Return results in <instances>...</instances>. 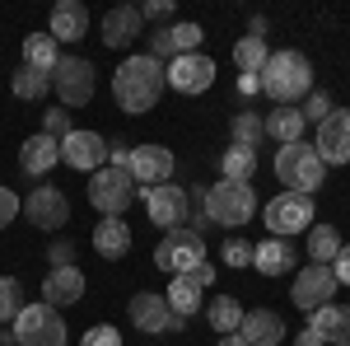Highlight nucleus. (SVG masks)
<instances>
[{
    "instance_id": "1",
    "label": "nucleus",
    "mask_w": 350,
    "mask_h": 346,
    "mask_svg": "<svg viewBox=\"0 0 350 346\" xmlns=\"http://www.w3.org/2000/svg\"><path fill=\"white\" fill-rule=\"evenodd\" d=\"M163 89H168V84H163V66L145 52L126 56V61L112 71V103L122 108V112H131V117L150 112V108L163 99Z\"/></svg>"
},
{
    "instance_id": "2",
    "label": "nucleus",
    "mask_w": 350,
    "mask_h": 346,
    "mask_svg": "<svg viewBox=\"0 0 350 346\" xmlns=\"http://www.w3.org/2000/svg\"><path fill=\"white\" fill-rule=\"evenodd\" d=\"M257 84H262V94H267L275 108H299L318 89V84H313V61L304 52H295V47L271 52L267 66H262V75H257Z\"/></svg>"
},
{
    "instance_id": "3",
    "label": "nucleus",
    "mask_w": 350,
    "mask_h": 346,
    "mask_svg": "<svg viewBox=\"0 0 350 346\" xmlns=\"http://www.w3.org/2000/svg\"><path fill=\"white\" fill-rule=\"evenodd\" d=\"M275 178L285 183V192H304L313 197L327 183V164L313 150V140H295V145H280L275 150Z\"/></svg>"
},
{
    "instance_id": "4",
    "label": "nucleus",
    "mask_w": 350,
    "mask_h": 346,
    "mask_svg": "<svg viewBox=\"0 0 350 346\" xmlns=\"http://www.w3.org/2000/svg\"><path fill=\"white\" fill-rule=\"evenodd\" d=\"M252 215H257V192L252 183H211L206 187V220L219 225V230H243V225H252Z\"/></svg>"
},
{
    "instance_id": "5",
    "label": "nucleus",
    "mask_w": 350,
    "mask_h": 346,
    "mask_svg": "<svg viewBox=\"0 0 350 346\" xmlns=\"http://www.w3.org/2000/svg\"><path fill=\"white\" fill-rule=\"evenodd\" d=\"M140 201V187H135L131 169H117V164H103L98 173H89V206L103 215H122Z\"/></svg>"
},
{
    "instance_id": "6",
    "label": "nucleus",
    "mask_w": 350,
    "mask_h": 346,
    "mask_svg": "<svg viewBox=\"0 0 350 346\" xmlns=\"http://www.w3.org/2000/svg\"><path fill=\"white\" fill-rule=\"evenodd\" d=\"M66 319L56 314L52 304H24L19 309V319L10 323V342L14 346H66Z\"/></svg>"
},
{
    "instance_id": "7",
    "label": "nucleus",
    "mask_w": 350,
    "mask_h": 346,
    "mask_svg": "<svg viewBox=\"0 0 350 346\" xmlns=\"http://www.w3.org/2000/svg\"><path fill=\"white\" fill-rule=\"evenodd\" d=\"M262 220H267L271 239H295L299 230H313L318 225V201L304 197V192H280L262 206Z\"/></svg>"
},
{
    "instance_id": "8",
    "label": "nucleus",
    "mask_w": 350,
    "mask_h": 346,
    "mask_svg": "<svg viewBox=\"0 0 350 346\" xmlns=\"http://www.w3.org/2000/svg\"><path fill=\"white\" fill-rule=\"evenodd\" d=\"M52 89H56V99H61L66 112H70V108H84L94 99V89H98L94 61H89V56H66L61 52V61H56V71H52Z\"/></svg>"
},
{
    "instance_id": "9",
    "label": "nucleus",
    "mask_w": 350,
    "mask_h": 346,
    "mask_svg": "<svg viewBox=\"0 0 350 346\" xmlns=\"http://www.w3.org/2000/svg\"><path fill=\"white\" fill-rule=\"evenodd\" d=\"M201 262H206V234L168 230V234L154 243V267L168 271V276H191Z\"/></svg>"
},
{
    "instance_id": "10",
    "label": "nucleus",
    "mask_w": 350,
    "mask_h": 346,
    "mask_svg": "<svg viewBox=\"0 0 350 346\" xmlns=\"http://www.w3.org/2000/svg\"><path fill=\"white\" fill-rule=\"evenodd\" d=\"M126 314H131V328H135V332H145V337H163V332H187V319H173L168 299H163V295H154V291L131 295Z\"/></svg>"
},
{
    "instance_id": "11",
    "label": "nucleus",
    "mask_w": 350,
    "mask_h": 346,
    "mask_svg": "<svg viewBox=\"0 0 350 346\" xmlns=\"http://www.w3.org/2000/svg\"><path fill=\"white\" fill-rule=\"evenodd\" d=\"M290 299H295L304 314H318L323 304H336V271L323 267V262L299 267L295 286H290Z\"/></svg>"
},
{
    "instance_id": "12",
    "label": "nucleus",
    "mask_w": 350,
    "mask_h": 346,
    "mask_svg": "<svg viewBox=\"0 0 350 346\" xmlns=\"http://www.w3.org/2000/svg\"><path fill=\"white\" fill-rule=\"evenodd\" d=\"M24 215L38 225V230H47V234H61L66 225H70V197L61 192V187L52 183H42V187H33L24 197Z\"/></svg>"
},
{
    "instance_id": "13",
    "label": "nucleus",
    "mask_w": 350,
    "mask_h": 346,
    "mask_svg": "<svg viewBox=\"0 0 350 346\" xmlns=\"http://www.w3.org/2000/svg\"><path fill=\"white\" fill-rule=\"evenodd\" d=\"M140 201H145V211H150V225H159L163 234L187 225V187H178V183L145 187V192H140Z\"/></svg>"
},
{
    "instance_id": "14",
    "label": "nucleus",
    "mask_w": 350,
    "mask_h": 346,
    "mask_svg": "<svg viewBox=\"0 0 350 346\" xmlns=\"http://www.w3.org/2000/svg\"><path fill=\"white\" fill-rule=\"evenodd\" d=\"M163 84L173 94H206L215 84V61L206 52H191V56H173L163 66Z\"/></svg>"
},
{
    "instance_id": "15",
    "label": "nucleus",
    "mask_w": 350,
    "mask_h": 346,
    "mask_svg": "<svg viewBox=\"0 0 350 346\" xmlns=\"http://www.w3.org/2000/svg\"><path fill=\"white\" fill-rule=\"evenodd\" d=\"M173 150L168 145H131V178L135 187L145 192V187H159V183H173Z\"/></svg>"
},
{
    "instance_id": "16",
    "label": "nucleus",
    "mask_w": 350,
    "mask_h": 346,
    "mask_svg": "<svg viewBox=\"0 0 350 346\" xmlns=\"http://www.w3.org/2000/svg\"><path fill=\"white\" fill-rule=\"evenodd\" d=\"M61 164L80 169V173H98L108 164V136L98 132H70L61 140Z\"/></svg>"
},
{
    "instance_id": "17",
    "label": "nucleus",
    "mask_w": 350,
    "mask_h": 346,
    "mask_svg": "<svg viewBox=\"0 0 350 346\" xmlns=\"http://www.w3.org/2000/svg\"><path fill=\"white\" fill-rule=\"evenodd\" d=\"M313 150L323 155L327 169H332V164H350V108H336L323 127H318Z\"/></svg>"
},
{
    "instance_id": "18",
    "label": "nucleus",
    "mask_w": 350,
    "mask_h": 346,
    "mask_svg": "<svg viewBox=\"0 0 350 346\" xmlns=\"http://www.w3.org/2000/svg\"><path fill=\"white\" fill-rule=\"evenodd\" d=\"M84 299V271L80 267H52L42 276V304H52L56 314Z\"/></svg>"
},
{
    "instance_id": "19",
    "label": "nucleus",
    "mask_w": 350,
    "mask_h": 346,
    "mask_svg": "<svg viewBox=\"0 0 350 346\" xmlns=\"http://www.w3.org/2000/svg\"><path fill=\"white\" fill-rule=\"evenodd\" d=\"M239 337L247 346H280L290 332H285V319L275 309H247L239 323Z\"/></svg>"
},
{
    "instance_id": "20",
    "label": "nucleus",
    "mask_w": 350,
    "mask_h": 346,
    "mask_svg": "<svg viewBox=\"0 0 350 346\" xmlns=\"http://www.w3.org/2000/svg\"><path fill=\"white\" fill-rule=\"evenodd\" d=\"M56 164H61V140H52L47 132L28 136L24 145H19V169H24L28 178H47Z\"/></svg>"
},
{
    "instance_id": "21",
    "label": "nucleus",
    "mask_w": 350,
    "mask_h": 346,
    "mask_svg": "<svg viewBox=\"0 0 350 346\" xmlns=\"http://www.w3.org/2000/svg\"><path fill=\"white\" fill-rule=\"evenodd\" d=\"M135 38H145L140 5H112L108 14H103V42L108 47H131Z\"/></svg>"
},
{
    "instance_id": "22",
    "label": "nucleus",
    "mask_w": 350,
    "mask_h": 346,
    "mask_svg": "<svg viewBox=\"0 0 350 346\" xmlns=\"http://www.w3.org/2000/svg\"><path fill=\"white\" fill-rule=\"evenodd\" d=\"M295 262H299L295 239H262V243H252V267H257L262 276H290Z\"/></svg>"
},
{
    "instance_id": "23",
    "label": "nucleus",
    "mask_w": 350,
    "mask_h": 346,
    "mask_svg": "<svg viewBox=\"0 0 350 346\" xmlns=\"http://www.w3.org/2000/svg\"><path fill=\"white\" fill-rule=\"evenodd\" d=\"M131 225L122 220V215H103L98 225H94V253L98 258H108V262H117V258H126L131 253Z\"/></svg>"
},
{
    "instance_id": "24",
    "label": "nucleus",
    "mask_w": 350,
    "mask_h": 346,
    "mask_svg": "<svg viewBox=\"0 0 350 346\" xmlns=\"http://www.w3.org/2000/svg\"><path fill=\"white\" fill-rule=\"evenodd\" d=\"M47 33L56 38V47H61V42H80L84 33H89V10H84L80 0H61L52 10V28H47Z\"/></svg>"
},
{
    "instance_id": "25",
    "label": "nucleus",
    "mask_w": 350,
    "mask_h": 346,
    "mask_svg": "<svg viewBox=\"0 0 350 346\" xmlns=\"http://www.w3.org/2000/svg\"><path fill=\"white\" fill-rule=\"evenodd\" d=\"M201 286L191 281V276H173L168 281V291H163V299H168V309H173V319H191V314H201L206 309V299H201Z\"/></svg>"
},
{
    "instance_id": "26",
    "label": "nucleus",
    "mask_w": 350,
    "mask_h": 346,
    "mask_svg": "<svg viewBox=\"0 0 350 346\" xmlns=\"http://www.w3.org/2000/svg\"><path fill=\"white\" fill-rule=\"evenodd\" d=\"M262 127H267L271 140H280V145H295V140H304V112L299 108H271L267 117H262Z\"/></svg>"
},
{
    "instance_id": "27",
    "label": "nucleus",
    "mask_w": 350,
    "mask_h": 346,
    "mask_svg": "<svg viewBox=\"0 0 350 346\" xmlns=\"http://www.w3.org/2000/svg\"><path fill=\"white\" fill-rule=\"evenodd\" d=\"M56 61H61V47H56L52 33H28V38H24V61H19V66H28V71H42V75H52Z\"/></svg>"
},
{
    "instance_id": "28",
    "label": "nucleus",
    "mask_w": 350,
    "mask_h": 346,
    "mask_svg": "<svg viewBox=\"0 0 350 346\" xmlns=\"http://www.w3.org/2000/svg\"><path fill=\"white\" fill-rule=\"evenodd\" d=\"M243 314H247V309H243L234 295H211V299H206V323L215 328V337H224V332H239Z\"/></svg>"
},
{
    "instance_id": "29",
    "label": "nucleus",
    "mask_w": 350,
    "mask_h": 346,
    "mask_svg": "<svg viewBox=\"0 0 350 346\" xmlns=\"http://www.w3.org/2000/svg\"><path fill=\"white\" fill-rule=\"evenodd\" d=\"M219 178L224 183H252V173H257V150H243V145H229V150H219Z\"/></svg>"
},
{
    "instance_id": "30",
    "label": "nucleus",
    "mask_w": 350,
    "mask_h": 346,
    "mask_svg": "<svg viewBox=\"0 0 350 346\" xmlns=\"http://www.w3.org/2000/svg\"><path fill=\"white\" fill-rule=\"evenodd\" d=\"M341 230L336 225H313L308 230V239H304V248H308V262H323V267H332L336 262V253H341Z\"/></svg>"
},
{
    "instance_id": "31",
    "label": "nucleus",
    "mask_w": 350,
    "mask_h": 346,
    "mask_svg": "<svg viewBox=\"0 0 350 346\" xmlns=\"http://www.w3.org/2000/svg\"><path fill=\"white\" fill-rule=\"evenodd\" d=\"M267 140V127H262V112H234L229 122V145H243V150H257Z\"/></svg>"
},
{
    "instance_id": "32",
    "label": "nucleus",
    "mask_w": 350,
    "mask_h": 346,
    "mask_svg": "<svg viewBox=\"0 0 350 346\" xmlns=\"http://www.w3.org/2000/svg\"><path fill=\"white\" fill-rule=\"evenodd\" d=\"M267 56H271V47H267V38H239L234 42V66H239L243 75H262V66H267Z\"/></svg>"
},
{
    "instance_id": "33",
    "label": "nucleus",
    "mask_w": 350,
    "mask_h": 346,
    "mask_svg": "<svg viewBox=\"0 0 350 346\" xmlns=\"http://www.w3.org/2000/svg\"><path fill=\"white\" fill-rule=\"evenodd\" d=\"M308 323L323 332L327 342H336V337H350V309H346V304H323L318 314H308Z\"/></svg>"
},
{
    "instance_id": "34",
    "label": "nucleus",
    "mask_w": 350,
    "mask_h": 346,
    "mask_svg": "<svg viewBox=\"0 0 350 346\" xmlns=\"http://www.w3.org/2000/svg\"><path fill=\"white\" fill-rule=\"evenodd\" d=\"M10 89H14V99H24V103H38L47 89H52V75H42V71H28L19 66L14 75H10Z\"/></svg>"
},
{
    "instance_id": "35",
    "label": "nucleus",
    "mask_w": 350,
    "mask_h": 346,
    "mask_svg": "<svg viewBox=\"0 0 350 346\" xmlns=\"http://www.w3.org/2000/svg\"><path fill=\"white\" fill-rule=\"evenodd\" d=\"M19 309H24V286L14 276H0V328L19 319Z\"/></svg>"
},
{
    "instance_id": "36",
    "label": "nucleus",
    "mask_w": 350,
    "mask_h": 346,
    "mask_svg": "<svg viewBox=\"0 0 350 346\" xmlns=\"http://www.w3.org/2000/svg\"><path fill=\"white\" fill-rule=\"evenodd\" d=\"M299 112H304V122H313V127H323L327 117L336 112V103H332V94H327V89H313V94H308V99L299 103Z\"/></svg>"
},
{
    "instance_id": "37",
    "label": "nucleus",
    "mask_w": 350,
    "mask_h": 346,
    "mask_svg": "<svg viewBox=\"0 0 350 346\" xmlns=\"http://www.w3.org/2000/svg\"><path fill=\"white\" fill-rule=\"evenodd\" d=\"M173 42H178V56H191V52H201V42H206V28L201 24H173Z\"/></svg>"
},
{
    "instance_id": "38",
    "label": "nucleus",
    "mask_w": 350,
    "mask_h": 346,
    "mask_svg": "<svg viewBox=\"0 0 350 346\" xmlns=\"http://www.w3.org/2000/svg\"><path fill=\"white\" fill-rule=\"evenodd\" d=\"M140 19L154 24V28H168V24H178V5L173 0H145L140 5Z\"/></svg>"
},
{
    "instance_id": "39",
    "label": "nucleus",
    "mask_w": 350,
    "mask_h": 346,
    "mask_svg": "<svg viewBox=\"0 0 350 346\" xmlns=\"http://www.w3.org/2000/svg\"><path fill=\"white\" fill-rule=\"evenodd\" d=\"M145 56H154L159 66H168L173 56H178V42H173V24L168 28H150V52Z\"/></svg>"
},
{
    "instance_id": "40",
    "label": "nucleus",
    "mask_w": 350,
    "mask_h": 346,
    "mask_svg": "<svg viewBox=\"0 0 350 346\" xmlns=\"http://www.w3.org/2000/svg\"><path fill=\"white\" fill-rule=\"evenodd\" d=\"M219 258H224V267H252V243L239 239V234H229L224 248H219Z\"/></svg>"
},
{
    "instance_id": "41",
    "label": "nucleus",
    "mask_w": 350,
    "mask_h": 346,
    "mask_svg": "<svg viewBox=\"0 0 350 346\" xmlns=\"http://www.w3.org/2000/svg\"><path fill=\"white\" fill-rule=\"evenodd\" d=\"M42 132L52 136V140H66V136L75 132V127H70V112H66V108H47V112H42Z\"/></svg>"
},
{
    "instance_id": "42",
    "label": "nucleus",
    "mask_w": 350,
    "mask_h": 346,
    "mask_svg": "<svg viewBox=\"0 0 350 346\" xmlns=\"http://www.w3.org/2000/svg\"><path fill=\"white\" fill-rule=\"evenodd\" d=\"M80 346H122V332H117L112 323H94V328L80 337Z\"/></svg>"
},
{
    "instance_id": "43",
    "label": "nucleus",
    "mask_w": 350,
    "mask_h": 346,
    "mask_svg": "<svg viewBox=\"0 0 350 346\" xmlns=\"http://www.w3.org/2000/svg\"><path fill=\"white\" fill-rule=\"evenodd\" d=\"M75 239H52V248H47V262L52 267H75Z\"/></svg>"
},
{
    "instance_id": "44",
    "label": "nucleus",
    "mask_w": 350,
    "mask_h": 346,
    "mask_svg": "<svg viewBox=\"0 0 350 346\" xmlns=\"http://www.w3.org/2000/svg\"><path fill=\"white\" fill-rule=\"evenodd\" d=\"M19 211H24V201H19L10 187H0V230H5V225H14V215H19Z\"/></svg>"
},
{
    "instance_id": "45",
    "label": "nucleus",
    "mask_w": 350,
    "mask_h": 346,
    "mask_svg": "<svg viewBox=\"0 0 350 346\" xmlns=\"http://www.w3.org/2000/svg\"><path fill=\"white\" fill-rule=\"evenodd\" d=\"M108 164H117V169L131 164V145H126L122 136H112V140H108Z\"/></svg>"
},
{
    "instance_id": "46",
    "label": "nucleus",
    "mask_w": 350,
    "mask_h": 346,
    "mask_svg": "<svg viewBox=\"0 0 350 346\" xmlns=\"http://www.w3.org/2000/svg\"><path fill=\"white\" fill-rule=\"evenodd\" d=\"M332 271H336V286H350V243H341V253H336Z\"/></svg>"
},
{
    "instance_id": "47",
    "label": "nucleus",
    "mask_w": 350,
    "mask_h": 346,
    "mask_svg": "<svg viewBox=\"0 0 350 346\" xmlns=\"http://www.w3.org/2000/svg\"><path fill=\"white\" fill-rule=\"evenodd\" d=\"M191 281H196L201 291H211V286H215V262H201L196 271H191Z\"/></svg>"
},
{
    "instance_id": "48",
    "label": "nucleus",
    "mask_w": 350,
    "mask_h": 346,
    "mask_svg": "<svg viewBox=\"0 0 350 346\" xmlns=\"http://www.w3.org/2000/svg\"><path fill=\"white\" fill-rule=\"evenodd\" d=\"M295 346H327V337L318 332V328H313V323H308V328H304V332L295 337Z\"/></svg>"
},
{
    "instance_id": "49",
    "label": "nucleus",
    "mask_w": 350,
    "mask_h": 346,
    "mask_svg": "<svg viewBox=\"0 0 350 346\" xmlns=\"http://www.w3.org/2000/svg\"><path fill=\"white\" fill-rule=\"evenodd\" d=\"M247 38H267V19H262V14L247 19Z\"/></svg>"
},
{
    "instance_id": "50",
    "label": "nucleus",
    "mask_w": 350,
    "mask_h": 346,
    "mask_svg": "<svg viewBox=\"0 0 350 346\" xmlns=\"http://www.w3.org/2000/svg\"><path fill=\"white\" fill-rule=\"evenodd\" d=\"M219 346H247V342H243L239 332H224V337H219Z\"/></svg>"
},
{
    "instance_id": "51",
    "label": "nucleus",
    "mask_w": 350,
    "mask_h": 346,
    "mask_svg": "<svg viewBox=\"0 0 350 346\" xmlns=\"http://www.w3.org/2000/svg\"><path fill=\"white\" fill-rule=\"evenodd\" d=\"M332 346H350V337H336V342H332Z\"/></svg>"
},
{
    "instance_id": "52",
    "label": "nucleus",
    "mask_w": 350,
    "mask_h": 346,
    "mask_svg": "<svg viewBox=\"0 0 350 346\" xmlns=\"http://www.w3.org/2000/svg\"><path fill=\"white\" fill-rule=\"evenodd\" d=\"M5 346H14V342H5Z\"/></svg>"
}]
</instances>
